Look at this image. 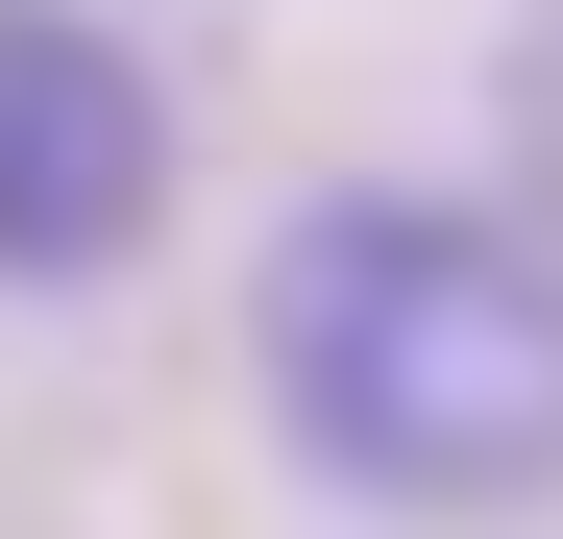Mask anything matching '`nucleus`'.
Wrapping results in <instances>:
<instances>
[{"instance_id":"f257e3e1","label":"nucleus","mask_w":563,"mask_h":539,"mask_svg":"<svg viewBox=\"0 0 563 539\" xmlns=\"http://www.w3.org/2000/svg\"><path fill=\"white\" fill-rule=\"evenodd\" d=\"M245 393L367 515H539L563 491V245L490 197H417V172H343L245 270Z\"/></svg>"},{"instance_id":"f03ea898","label":"nucleus","mask_w":563,"mask_h":539,"mask_svg":"<svg viewBox=\"0 0 563 539\" xmlns=\"http://www.w3.org/2000/svg\"><path fill=\"white\" fill-rule=\"evenodd\" d=\"M147 221H172V74L99 0H0V270L99 295Z\"/></svg>"}]
</instances>
